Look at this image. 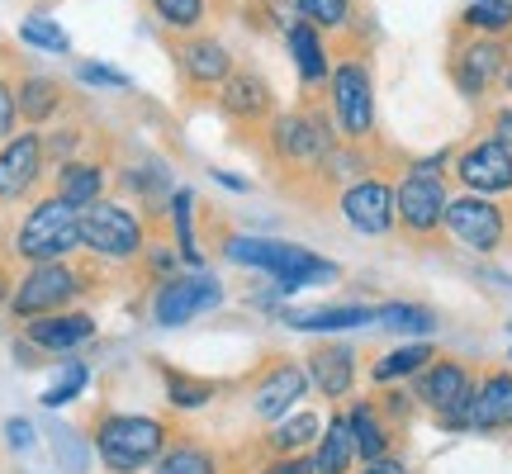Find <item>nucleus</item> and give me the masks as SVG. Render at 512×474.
<instances>
[{"label":"nucleus","mask_w":512,"mask_h":474,"mask_svg":"<svg viewBox=\"0 0 512 474\" xmlns=\"http://www.w3.org/2000/svg\"><path fill=\"white\" fill-rule=\"evenodd\" d=\"M223 304V285L214 280V275H171V280H162L157 285V294H152V318L162 323V328H181V323H190L195 313H209Z\"/></svg>","instance_id":"obj_13"},{"label":"nucleus","mask_w":512,"mask_h":474,"mask_svg":"<svg viewBox=\"0 0 512 474\" xmlns=\"http://www.w3.org/2000/svg\"><path fill=\"white\" fill-rule=\"evenodd\" d=\"M309 370L294 361H271L252 384V413L261 422H280L285 413H294V403L309 394Z\"/></svg>","instance_id":"obj_15"},{"label":"nucleus","mask_w":512,"mask_h":474,"mask_svg":"<svg viewBox=\"0 0 512 474\" xmlns=\"http://www.w3.org/2000/svg\"><path fill=\"white\" fill-rule=\"evenodd\" d=\"M299 19L313 29H347L356 19V0H299Z\"/></svg>","instance_id":"obj_37"},{"label":"nucleus","mask_w":512,"mask_h":474,"mask_svg":"<svg viewBox=\"0 0 512 474\" xmlns=\"http://www.w3.org/2000/svg\"><path fill=\"white\" fill-rule=\"evenodd\" d=\"M214 181L228 185V190H247V181H242V176H233V171H214Z\"/></svg>","instance_id":"obj_47"},{"label":"nucleus","mask_w":512,"mask_h":474,"mask_svg":"<svg viewBox=\"0 0 512 474\" xmlns=\"http://www.w3.org/2000/svg\"><path fill=\"white\" fill-rule=\"evenodd\" d=\"M285 48H290V62L304 86H323L328 81L332 62H328V48H323V29H313L309 19H299V24L285 29Z\"/></svg>","instance_id":"obj_22"},{"label":"nucleus","mask_w":512,"mask_h":474,"mask_svg":"<svg viewBox=\"0 0 512 474\" xmlns=\"http://www.w3.org/2000/svg\"><path fill=\"white\" fill-rule=\"evenodd\" d=\"M86 380H91V370L81 361H72L67 370H62V380L53 384V389H43V408H62V403H72L81 389H86Z\"/></svg>","instance_id":"obj_38"},{"label":"nucleus","mask_w":512,"mask_h":474,"mask_svg":"<svg viewBox=\"0 0 512 474\" xmlns=\"http://www.w3.org/2000/svg\"><path fill=\"white\" fill-rule=\"evenodd\" d=\"M494 138H503V143L512 147V110H498L494 114Z\"/></svg>","instance_id":"obj_46"},{"label":"nucleus","mask_w":512,"mask_h":474,"mask_svg":"<svg viewBox=\"0 0 512 474\" xmlns=\"http://www.w3.org/2000/svg\"><path fill=\"white\" fill-rule=\"evenodd\" d=\"M285 323L299 332H351V328H370L375 309L366 304H332V309H290Z\"/></svg>","instance_id":"obj_26"},{"label":"nucleus","mask_w":512,"mask_h":474,"mask_svg":"<svg viewBox=\"0 0 512 474\" xmlns=\"http://www.w3.org/2000/svg\"><path fill=\"white\" fill-rule=\"evenodd\" d=\"M441 228H446V237L451 242H460V247H470V252L479 256H494L503 242H508V209L498 200H489V195H451L446 200V219H441Z\"/></svg>","instance_id":"obj_11"},{"label":"nucleus","mask_w":512,"mask_h":474,"mask_svg":"<svg viewBox=\"0 0 512 474\" xmlns=\"http://www.w3.org/2000/svg\"><path fill=\"white\" fill-rule=\"evenodd\" d=\"M86 290H91V280H86V271H76L72 261H43V266H29L19 275L15 294H10V313L19 323H34V318L72 309Z\"/></svg>","instance_id":"obj_8"},{"label":"nucleus","mask_w":512,"mask_h":474,"mask_svg":"<svg viewBox=\"0 0 512 474\" xmlns=\"http://www.w3.org/2000/svg\"><path fill=\"white\" fill-rule=\"evenodd\" d=\"M81 247L100 261H138L147 252V233L133 209L100 200L91 209H81Z\"/></svg>","instance_id":"obj_10"},{"label":"nucleus","mask_w":512,"mask_h":474,"mask_svg":"<svg viewBox=\"0 0 512 474\" xmlns=\"http://www.w3.org/2000/svg\"><path fill=\"white\" fill-rule=\"evenodd\" d=\"M81 81H91V86H110V91H124V86H128L124 72H114V67H100V62H86V67H81Z\"/></svg>","instance_id":"obj_40"},{"label":"nucleus","mask_w":512,"mask_h":474,"mask_svg":"<svg viewBox=\"0 0 512 474\" xmlns=\"http://www.w3.org/2000/svg\"><path fill=\"white\" fill-rule=\"evenodd\" d=\"M15 110L24 124H48V119L62 110V86L48 81V76H24L15 91Z\"/></svg>","instance_id":"obj_30"},{"label":"nucleus","mask_w":512,"mask_h":474,"mask_svg":"<svg viewBox=\"0 0 512 474\" xmlns=\"http://www.w3.org/2000/svg\"><path fill=\"white\" fill-rule=\"evenodd\" d=\"M361 465L356 437H351L347 413H337L332 422H323V437L313 446V474H351Z\"/></svg>","instance_id":"obj_24"},{"label":"nucleus","mask_w":512,"mask_h":474,"mask_svg":"<svg viewBox=\"0 0 512 474\" xmlns=\"http://www.w3.org/2000/svg\"><path fill=\"white\" fill-rule=\"evenodd\" d=\"M460 24L470 34H512V0H465Z\"/></svg>","instance_id":"obj_31"},{"label":"nucleus","mask_w":512,"mask_h":474,"mask_svg":"<svg viewBox=\"0 0 512 474\" xmlns=\"http://www.w3.org/2000/svg\"><path fill=\"white\" fill-rule=\"evenodd\" d=\"M81 252V209H72L67 200H38L15 228V256H24L29 266L43 261H72Z\"/></svg>","instance_id":"obj_5"},{"label":"nucleus","mask_w":512,"mask_h":474,"mask_svg":"<svg viewBox=\"0 0 512 474\" xmlns=\"http://www.w3.org/2000/svg\"><path fill=\"white\" fill-rule=\"evenodd\" d=\"M162 380H166L171 408H204V403L214 399V384L195 380V375H185V370H162Z\"/></svg>","instance_id":"obj_34"},{"label":"nucleus","mask_w":512,"mask_h":474,"mask_svg":"<svg viewBox=\"0 0 512 474\" xmlns=\"http://www.w3.org/2000/svg\"><path fill=\"white\" fill-rule=\"evenodd\" d=\"M351 474H408V465H403V460L389 451V456H380V460H361V465H356Z\"/></svg>","instance_id":"obj_44"},{"label":"nucleus","mask_w":512,"mask_h":474,"mask_svg":"<svg viewBox=\"0 0 512 474\" xmlns=\"http://www.w3.org/2000/svg\"><path fill=\"white\" fill-rule=\"evenodd\" d=\"M446 162L451 152H437V157H422L403 171V181L394 185V204H399V228L408 237H432L441 233V219H446Z\"/></svg>","instance_id":"obj_6"},{"label":"nucleus","mask_w":512,"mask_h":474,"mask_svg":"<svg viewBox=\"0 0 512 474\" xmlns=\"http://www.w3.org/2000/svg\"><path fill=\"white\" fill-rule=\"evenodd\" d=\"M152 474H223L219 451H209L204 441H171Z\"/></svg>","instance_id":"obj_29"},{"label":"nucleus","mask_w":512,"mask_h":474,"mask_svg":"<svg viewBox=\"0 0 512 474\" xmlns=\"http://www.w3.org/2000/svg\"><path fill=\"white\" fill-rule=\"evenodd\" d=\"M57 200H67L72 209H91L105 200V166L86 162V157H67L57 166Z\"/></svg>","instance_id":"obj_23"},{"label":"nucleus","mask_w":512,"mask_h":474,"mask_svg":"<svg viewBox=\"0 0 512 474\" xmlns=\"http://www.w3.org/2000/svg\"><path fill=\"white\" fill-rule=\"evenodd\" d=\"M503 91H512V62H508V86H503Z\"/></svg>","instance_id":"obj_48"},{"label":"nucleus","mask_w":512,"mask_h":474,"mask_svg":"<svg viewBox=\"0 0 512 474\" xmlns=\"http://www.w3.org/2000/svg\"><path fill=\"white\" fill-rule=\"evenodd\" d=\"M508 62H512V43L498 34H465L451 48V81L465 100H484L508 86Z\"/></svg>","instance_id":"obj_9"},{"label":"nucleus","mask_w":512,"mask_h":474,"mask_svg":"<svg viewBox=\"0 0 512 474\" xmlns=\"http://www.w3.org/2000/svg\"><path fill=\"white\" fill-rule=\"evenodd\" d=\"M309 384L323 394V399H347L351 389H356V347H342V342H332V347H318L309 351Z\"/></svg>","instance_id":"obj_20"},{"label":"nucleus","mask_w":512,"mask_h":474,"mask_svg":"<svg viewBox=\"0 0 512 474\" xmlns=\"http://www.w3.org/2000/svg\"><path fill=\"white\" fill-rule=\"evenodd\" d=\"M219 105L228 119H242V124H266V119H275V91L261 72H233L219 86Z\"/></svg>","instance_id":"obj_19"},{"label":"nucleus","mask_w":512,"mask_h":474,"mask_svg":"<svg viewBox=\"0 0 512 474\" xmlns=\"http://www.w3.org/2000/svg\"><path fill=\"white\" fill-rule=\"evenodd\" d=\"M432 361H437V347H432V342H408V347L384 351L380 361L370 365V380H375V384L413 380V375H418V370H427Z\"/></svg>","instance_id":"obj_28"},{"label":"nucleus","mask_w":512,"mask_h":474,"mask_svg":"<svg viewBox=\"0 0 512 474\" xmlns=\"http://www.w3.org/2000/svg\"><path fill=\"white\" fill-rule=\"evenodd\" d=\"M95 337V318L91 313H76V309H62V313H48V318H34L29 323V342L43 351H76L81 342Z\"/></svg>","instance_id":"obj_21"},{"label":"nucleus","mask_w":512,"mask_h":474,"mask_svg":"<svg viewBox=\"0 0 512 474\" xmlns=\"http://www.w3.org/2000/svg\"><path fill=\"white\" fill-rule=\"evenodd\" d=\"M328 114L342 143H370L375 138V72L361 53L332 62L328 72Z\"/></svg>","instance_id":"obj_3"},{"label":"nucleus","mask_w":512,"mask_h":474,"mask_svg":"<svg viewBox=\"0 0 512 474\" xmlns=\"http://www.w3.org/2000/svg\"><path fill=\"white\" fill-rule=\"evenodd\" d=\"M337 128H332V114L318 110H285L266 124V147L280 166H294V171H328L332 152H337Z\"/></svg>","instance_id":"obj_4"},{"label":"nucleus","mask_w":512,"mask_h":474,"mask_svg":"<svg viewBox=\"0 0 512 474\" xmlns=\"http://www.w3.org/2000/svg\"><path fill=\"white\" fill-rule=\"evenodd\" d=\"M223 256L238 261V266H252V271L271 275L280 290L337 280V261L309 252V247H294V242H275V237H228Z\"/></svg>","instance_id":"obj_2"},{"label":"nucleus","mask_w":512,"mask_h":474,"mask_svg":"<svg viewBox=\"0 0 512 474\" xmlns=\"http://www.w3.org/2000/svg\"><path fill=\"white\" fill-rule=\"evenodd\" d=\"M43 138L38 133H15L0 147V204H19L38 181H43Z\"/></svg>","instance_id":"obj_16"},{"label":"nucleus","mask_w":512,"mask_h":474,"mask_svg":"<svg viewBox=\"0 0 512 474\" xmlns=\"http://www.w3.org/2000/svg\"><path fill=\"white\" fill-rule=\"evenodd\" d=\"M456 181L470 195H512V147L503 138H479L465 152H456Z\"/></svg>","instance_id":"obj_14"},{"label":"nucleus","mask_w":512,"mask_h":474,"mask_svg":"<svg viewBox=\"0 0 512 474\" xmlns=\"http://www.w3.org/2000/svg\"><path fill=\"white\" fill-rule=\"evenodd\" d=\"M375 323H384L389 332L427 337V332H437V313L422 309V304H380V309H375Z\"/></svg>","instance_id":"obj_33"},{"label":"nucleus","mask_w":512,"mask_h":474,"mask_svg":"<svg viewBox=\"0 0 512 474\" xmlns=\"http://www.w3.org/2000/svg\"><path fill=\"white\" fill-rule=\"evenodd\" d=\"M475 370L460 356H437V361L413 375V399L437 418L441 432H470V394H475Z\"/></svg>","instance_id":"obj_7"},{"label":"nucleus","mask_w":512,"mask_h":474,"mask_svg":"<svg viewBox=\"0 0 512 474\" xmlns=\"http://www.w3.org/2000/svg\"><path fill=\"white\" fill-rule=\"evenodd\" d=\"M261 5H266V19H271L275 29L299 24V0H261Z\"/></svg>","instance_id":"obj_41"},{"label":"nucleus","mask_w":512,"mask_h":474,"mask_svg":"<svg viewBox=\"0 0 512 474\" xmlns=\"http://www.w3.org/2000/svg\"><path fill=\"white\" fill-rule=\"evenodd\" d=\"M152 15L162 19L166 29H176V34H195L204 24V0H152Z\"/></svg>","instance_id":"obj_36"},{"label":"nucleus","mask_w":512,"mask_h":474,"mask_svg":"<svg viewBox=\"0 0 512 474\" xmlns=\"http://www.w3.org/2000/svg\"><path fill=\"white\" fill-rule=\"evenodd\" d=\"M318 437H323V418L318 413H285L266 432V446H271V456H304L309 446H318Z\"/></svg>","instance_id":"obj_27"},{"label":"nucleus","mask_w":512,"mask_h":474,"mask_svg":"<svg viewBox=\"0 0 512 474\" xmlns=\"http://www.w3.org/2000/svg\"><path fill=\"white\" fill-rule=\"evenodd\" d=\"M171 446V427L152 413H110L95 422V456L110 474H143L152 470Z\"/></svg>","instance_id":"obj_1"},{"label":"nucleus","mask_w":512,"mask_h":474,"mask_svg":"<svg viewBox=\"0 0 512 474\" xmlns=\"http://www.w3.org/2000/svg\"><path fill=\"white\" fill-rule=\"evenodd\" d=\"M375 403H380V413L389 418V427H403V422L413 418V408H418L413 389H408V394H389V389H384V394H380Z\"/></svg>","instance_id":"obj_39"},{"label":"nucleus","mask_w":512,"mask_h":474,"mask_svg":"<svg viewBox=\"0 0 512 474\" xmlns=\"http://www.w3.org/2000/svg\"><path fill=\"white\" fill-rule=\"evenodd\" d=\"M470 432H512V370L508 365H494L475 380V394H470Z\"/></svg>","instance_id":"obj_17"},{"label":"nucleus","mask_w":512,"mask_h":474,"mask_svg":"<svg viewBox=\"0 0 512 474\" xmlns=\"http://www.w3.org/2000/svg\"><path fill=\"white\" fill-rule=\"evenodd\" d=\"M337 209H342V219H347L351 233H361V237H389L394 228H399L394 181H384V176H370V171L342 185V195H337Z\"/></svg>","instance_id":"obj_12"},{"label":"nucleus","mask_w":512,"mask_h":474,"mask_svg":"<svg viewBox=\"0 0 512 474\" xmlns=\"http://www.w3.org/2000/svg\"><path fill=\"white\" fill-rule=\"evenodd\" d=\"M5 441H10L15 451H29V446H34V427H29L24 418H10L5 422Z\"/></svg>","instance_id":"obj_45"},{"label":"nucleus","mask_w":512,"mask_h":474,"mask_svg":"<svg viewBox=\"0 0 512 474\" xmlns=\"http://www.w3.org/2000/svg\"><path fill=\"white\" fill-rule=\"evenodd\" d=\"M15 119H19V110H15V91L0 81V138H15Z\"/></svg>","instance_id":"obj_43"},{"label":"nucleus","mask_w":512,"mask_h":474,"mask_svg":"<svg viewBox=\"0 0 512 474\" xmlns=\"http://www.w3.org/2000/svg\"><path fill=\"white\" fill-rule=\"evenodd\" d=\"M347 422H351V437H356V451L361 460H380L394 451V427L389 418L380 413V403L375 399H356L347 408Z\"/></svg>","instance_id":"obj_25"},{"label":"nucleus","mask_w":512,"mask_h":474,"mask_svg":"<svg viewBox=\"0 0 512 474\" xmlns=\"http://www.w3.org/2000/svg\"><path fill=\"white\" fill-rule=\"evenodd\" d=\"M261 474H313V456H275L261 465Z\"/></svg>","instance_id":"obj_42"},{"label":"nucleus","mask_w":512,"mask_h":474,"mask_svg":"<svg viewBox=\"0 0 512 474\" xmlns=\"http://www.w3.org/2000/svg\"><path fill=\"white\" fill-rule=\"evenodd\" d=\"M181 72L195 91H219L228 76L238 72L233 67V53L223 38H209V34H190L181 43Z\"/></svg>","instance_id":"obj_18"},{"label":"nucleus","mask_w":512,"mask_h":474,"mask_svg":"<svg viewBox=\"0 0 512 474\" xmlns=\"http://www.w3.org/2000/svg\"><path fill=\"white\" fill-rule=\"evenodd\" d=\"M190 214H195V195H190V190H176V195H171V223H176V256H181L185 266H190V271H200V242H195V219H190Z\"/></svg>","instance_id":"obj_32"},{"label":"nucleus","mask_w":512,"mask_h":474,"mask_svg":"<svg viewBox=\"0 0 512 474\" xmlns=\"http://www.w3.org/2000/svg\"><path fill=\"white\" fill-rule=\"evenodd\" d=\"M19 38H24L29 48H38V53H67V48H72L67 29H62V24H53L48 15H29L24 24H19Z\"/></svg>","instance_id":"obj_35"}]
</instances>
